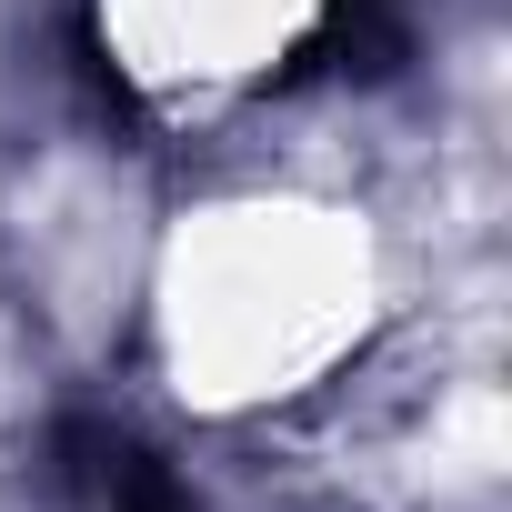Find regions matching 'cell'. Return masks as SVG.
Segmentation results:
<instances>
[{
    "label": "cell",
    "instance_id": "cell-1",
    "mask_svg": "<svg viewBox=\"0 0 512 512\" xmlns=\"http://www.w3.org/2000/svg\"><path fill=\"white\" fill-rule=\"evenodd\" d=\"M392 312L372 211L342 191H221L151 262V372L201 422H251L332 392Z\"/></svg>",
    "mask_w": 512,
    "mask_h": 512
},
{
    "label": "cell",
    "instance_id": "cell-2",
    "mask_svg": "<svg viewBox=\"0 0 512 512\" xmlns=\"http://www.w3.org/2000/svg\"><path fill=\"white\" fill-rule=\"evenodd\" d=\"M101 71L161 121H231L272 101L342 21V0H81Z\"/></svg>",
    "mask_w": 512,
    "mask_h": 512
}]
</instances>
